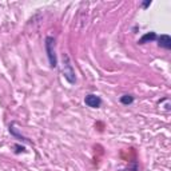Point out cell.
I'll use <instances>...</instances> for the list:
<instances>
[{"instance_id": "obj_1", "label": "cell", "mask_w": 171, "mask_h": 171, "mask_svg": "<svg viewBox=\"0 0 171 171\" xmlns=\"http://www.w3.org/2000/svg\"><path fill=\"white\" fill-rule=\"evenodd\" d=\"M46 50L48 54V59H50V66L52 68L56 67L58 64V59H56V54H55V40L54 38H48L46 39Z\"/></svg>"}, {"instance_id": "obj_2", "label": "cell", "mask_w": 171, "mask_h": 171, "mask_svg": "<svg viewBox=\"0 0 171 171\" xmlns=\"http://www.w3.org/2000/svg\"><path fill=\"white\" fill-rule=\"evenodd\" d=\"M64 60H66V63L63 64V75H64V78H66L70 83H75V71H74V68H72L70 62H68L67 56H64Z\"/></svg>"}, {"instance_id": "obj_3", "label": "cell", "mask_w": 171, "mask_h": 171, "mask_svg": "<svg viewBox=\"0 0 171 171\" xmlns=\"http://www.w3.org/2000/svg\"><path fill=\"white\" fill-rule=\"evenodd\" d=\"M86 104L88 106V107H92V108H96V107H99L100 106V98L99 96H96V95H87L86 96Z\"/></svg>"}, {"instance_id": "obj_4", "label": "cell", "mask_w": 171, "mask_h": 171, "mask_svg": "<svg viewBox=\"0 0 171 171\" xmlns=\"http://www.w3.org/2000/svg\"><path fill=\"white\" fill-rule=\"evenodd\" d=\"M158 42H159V46L166 48V50H170L171 48V38L169 35H161Z\"/></svg>"}, {"instance_id": "obj_5", "label": "cell", "mask_w": 171, "mask_h": 171, "mask_svg": "<svg viewBox=\"0 0 171 171\" xmlns=\"http://www.w3.org/2000/svg\"><path fill=\"white\" fill-rule=\"evenodd\" d=\"M155 39H156L155 32H148V34H146L138 43H139V44H144L146 42H150V40H155Z\"/></svg>"}, {"instance_id": "obj_6", "label": "cell", "mask_w": 171, "mask_h": 171, "mask_svg": "<svg viewBox=\"0 0 171 171\" xmlns=\"http://www.w3.org/2000/svg\"><path fill=\"white\" fill-rule=\"evenodd\" d=\"M120 102L123 104H131L132 102H134V98L131 95H123V96L120 98Z\"/></svg>"}, {"instance_id": "obj_7", "label": "cell", "mask_w": 171, "mask_h": 171, "mask_svg": "<svg viewBox=\"0 0 171 171\" xmlns=\"http://www.w3.org/2000/svg\"><path fill=\"white\" fill-rule=\"evenodd\" d=\"M150 4H151V2H146V3H143V7L146 8V7H148Z\"/></svg>"}]
</instances>
